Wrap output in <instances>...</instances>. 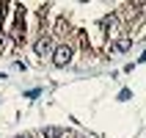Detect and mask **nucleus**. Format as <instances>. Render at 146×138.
I'll list each match as a JSON object with an SVG mask.
<instances>
[{"label": "nucleus", "mask_w": 146, "mask_h": 138, "mask_svg": "<svg viewBox=\"0 0 146 138\" xmlns=\"http://www.w3.org/2000/svg\"><path fill=\"white\" fill-rule=\"evenodd\" d=\"M61 135H64L61 127H47V130H44V138H61Z\"/></svg>", "instance_id": "4"}, {"label": "nucleus", "mask_w": 146, "mask_h": 138, "mask_svg": "<svg viewBox=\"0 0 146 138\" xmlns=\"http://www.w3.org/2000/svg\"><path fill=\"white\" fill-rule=\"evenodd\" d=\"M130 47H132V36H124V39H119L113 44V50H119V53H127Z\"/></svg>", "instance_id": "3"}, {"label": "nucleus", "mask_w": 146, "mask_h": 138, "mask_svg": "<svg viewBox=\"0 0 146 138\" xmlns=\"http://www.w3.org/2000/svg\"><path fill=\"white\" fill-rule=\"evenodd\" d=\"M17 138H31V135H17Z\"/></svg>", "instance_id": "6"}, {"label": "nucleus", "mask_w": 146, "mask_h": 138, "mask_svg": "<svg viewBox=\"0 0 146 138\" xmlns=\"http://www.w3.org/2000/svg\"><path fill=\"white\" fill-rule=\"evenodd\" d=\"M33 50H36V55H50V53H55V50H52V39H50V36H39V39H36V44H33Z\"/></svg>", "instance_id": "2"}, {"label": "nucleus", "mask_w": 146, "mask_h": 138, "mask_svg": "<svg viewBox=\"0 0 146 138\" xmlns=\"http://www.w3.org/2000/svg\"><path fill=\"white\" fill-rule=\"evenodd\" d=\"M141 61H146V53H143V55H141Z\"/></svg>", "instance_id": "5"}, {"label": "nucleus", "mask_w": 146, "mask_h": 138, "mask_svg": "<svg viewBox=\"0 0 146 138\" xmlns=\"http://www.w3.org/2000/svg\"><path fill=\"white\" fill-rule=\"evenodd\" d=\"M69 61H72V47H69V44L55 47V53H52V64H55V66H66Z\"/></svg>", "instance_id": "1"}]
</instances>
